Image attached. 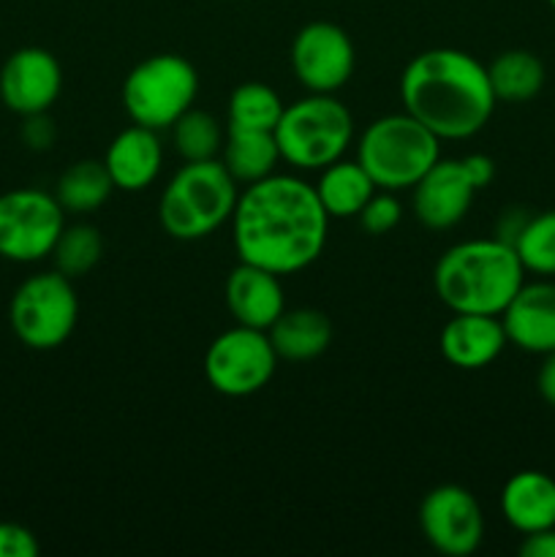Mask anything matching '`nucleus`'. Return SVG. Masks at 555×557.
Masks as SVG:
<instances>
[{"label":"nucleus","instance_id":"1","mask_svg":"<svg viewBox=\"0 0 555 557\" xmlns=\"http://www.w3.org/2000/svg\"><path fill=\"white\" fill-rule=\"evenodd\" d=\"M232 228L239 261L292 275L324 253L330 215L313 185L294 174H270L239 194Z\"/></svg>","mask_w":555,"mask_h":557},{"label":"nucleus","instance_id":"2","mask_svg":"<svg viewBox=\"0 0 555 557\" xmlns=\"http://www.w3.org/2000/svg\"><path fill=\"white\" fill-rule=\"evenodd\" d=\"M403 112L439 139H471L495 109L488 65L460 49L439 47L417 54L400 76Z\"/></svg>","mask_w":555,"mask_h":557},{"label":"nucleus","instance_id":"3","mask_svg":"<svg viewBox=\"0 0 555 557\" xmlns=\"http://www.w3.org/2000/svg\"><path fill=\"white\" fill-rule=\"evenodd\" d=\"M522 283L520 256L498 237L452 245L433 272L435 294L452 313L501 315Z\"/></svg>","mask_w":555,"mask_h":557},{"label":"nucleus","instance_id":"4","mask_svg":"<svg viewBox=\"0 0 555 557\" xmlns=\"http://www.w3.org/2000/svg\"><path fill=\"white\" fill-rule=\"evenodd\" d=\"M237 180L221 161H194L174 172L158 199V221L174 239L194 243L215 234L237 207Z\"/></svg>","mask_w":555,"mask_h":557},{"label":"nucleus","instance_id":"5","mask_svg":"<svg viewBox=\"0 0 555 557\" xmlns=\"http://www.w3.org/2000/svg\"><path fill=\"white\" fill-rule=\"evenodd\" d=\"M441 158V139L408 112L373 120L357 141V161L379 190L414 188Z\"/></svg>","mask_w":555,"mask_h":557},{"label":"nucleus","instance_id":"6","mask_svg":"<svg viewBox=\"0 0 555 557\" xmlns=\"http://www.w3.org/2000/svg\"><path fill=\"white\" fill-rule=\"evenodd\" d=\"M354 139V117L335 92H310L283 107L275 125L281 161L294 169H324L341 161Z\"/></svg>","mask_w":555,"mask_h":557},{"label":"nucleus","instance_id":"7","mask_svg":"<svg viewBox=\"0 0 555 557\" xmlns=\"http://www.w3.org/2000/svg\"><path fill=\"white\" fill-rule=\"evenodd\" d=\"M199 74L183 54H152L136 63L123 82V109L136 125L166 131L194 107Z\"/></svg>","mask_w":555,"mask_h":557},{"label":"nucleus","instance_id":"8","mask_svg":"<svg viewBox=\"0 0 555 557\" xmlns=\"http://www.w3.org/2000/svg\"><path fill=\"white\" fill-rule=\"evenodd\" d=\"M16 341L33 351H52L71 337L79 321V299L71 277L47 270L25 277L9 305Z\"/></svg>","mask_w":555,"mask_h":557},{"label":"nucleus","instance_id":"9","mask_svg":"<svg viewBox=\"0 0 555 557\" xmlns=\"http://www.w3.org/2000/svg\"><path fill=\"white\" fill-rule=\"evenodd\" d=\"M65 228V210L54 194L14 188L0 194V259L36 264L52 253Z\"/></svg>","mask_w":555,"mask_h":557},{"label":"nucleus","instance_id":"10","mask_svg":"<svg viewBox=\"0 0 555 557\" xmlns=\"http://www.w3.org/2000/svg\"><path fill=\"white\" fill-rule=\"evenodd\" d=\"M278 354L264 330L232 326L210 343L205 354V379L218 395L250 397L275 375Z\"/></svg>","mask_w":555,"mask_h":557},{"label":"nucleus","instance_id":"11","mask_svg":"<svg viewBox=\"0 0 555 557\" xmlns=\"http://www.w3.org/2000/svg\"><path fill=\"white\" fill-rule=\"evenodd\" d=\"M419 531L435 553L449 557L473 555L484 539L482 506L471 490L441 484L419 504Z\"/></svg>","mask_w":555,"mask_h":557},{"label":"nucleus","instance_id":"12","mask_svg":"<svg viewBox=\"0 0 555 557\" xmlns=\"http://www.w3.org/2000/svg\"><path fill=\"white\" fill-rule=\"evenodd\" d=\"M292 71L308 92H337L354 74L357 52L335 22L316 20L299 27L292 41Z\"/></svg>","mask_w":555,"mask_h":557},{"label":"nucleus","instance_id":"13","mask_svg":"<svg viewBox=\"0 0 555 557\" xmlns=\"http://www.w3.org/2000/svg\"><path fill=\"white\" fill-rule=\"evenodd\" d=\"M63 90V69L49 49L22 47L0 69V101L20 117L49 112Z\"/></svg>","mask_w":555,"mask_h":557},{"label":"nucleus","instance_id":"14","mask_svg":"<svg viewBox=\"0 0 555 557\" xmlns=\"http://www.w3.org/2000/svg\"><path fill=\"white\" fill-rule=\"evenodd\" d=\"M411 190L417 221L433 232H446L468 215L479 188L473 185L462 158H455V161L439 158Z\"/></svg>","mask_w":555,"mask_h":557},{"label":"nucleus","instance_id":"15","mask_svg":"<svg viewBox=\"0 0 555 557\" xmlns=\"http://www.w3.org/2000/svg\"><path fill=\"white\" fill-rule=\"evenodd\" d=\"M501 321L511 346L539 357L555 351V283H522Z\"/></svg>","mask_w":555,"mask_h":557},{"label":"nucleus","instance_id":"16","mask_svg":"<svg viewBox=\"0 0 555 557\" xmlns=\"http://www.w3.org/2000/svg\"><path fill=\"white\" fill-rule=\"evenodd\" d=\"M223 299H226L229 313L234 315L237 324L264 332L286 310L281 275L264 270V267L248 264V261H239L229 272L226 286H223Z\"/></svg>","mask_w":555,"mask_h":557},{"label":"nucleus","instance_id":"17","mask_svg":"<svg viewBox=\"0 0 555 557\" xmlns=\"http://www.w3.org/2000/svg\"><path fill=\"white\" fill-rule=\"evenodd\" d=\"M506 337L501 315L452 313L441 330V357L460 370H482L504 354Z\"/></svg>","mask_w":555,"mask_h":557},{"label":"nucleus","instance_id":"18","mask_svg":"<svg viewBox=\"0 0 555 557\" xmlns=\"http://www.w3.org/2000/svg\"><path fill=\"white\" fill-rule=\"evenodd\" d=\"M103 166H107L114 188L128 190V194L145 190L147 185L156 183L163 166V147L158 131L136 123L120 131L109 145Z\"/></svg>","mask_w":555,"mask_h":557},{"label":"nucleus","instance_id":"19","mask_svg":"<svg viewBox=\"0 0 555 557\" xmlns=\"http://www.w3.org/2000/svg\"><path fill=\"white\" fill-rule=\"evenodd\" d=\"M501 515L522 536L555 525V479L544 471H517L501 490Z\"/></svg>","mask_w":555,"mask_h":557},{"label":"nucleus","instance_id":"20","mask_svg":"<svg viewBox=\"0 0 555 557\" xmlns=\"http://www.w3.org/2000/svg\"><path fill=\"white\" fill-rule=\"evenodd\" d=\"M267 337L283 362H310L330 348L332 324L321 310L294 308L278 315Z\"/></svg>","mask_w":555,"mask_h":557},{"label":"nucleus","instance_id":"21","mask_svg":"<svg viewBox=\"0 0 555 557\" xmlns=\"http://www.w3.org/2000/svg\"><path fill=\"white\" fill-rule=\"evenodd\" d=\"M278 161H281V150H278L275 131H226L221 163L226 166V172L237 180V185H250L270 177V174H275Z\"/></svg>","mask_w":555,"mask_h":557},{"label":"nucleus","instance_id":"22","mask_svg":"<svg viewBox=\"0 0 555 557\" xmlns=\"http://www.w3.org/2000/svg\"><path fill=\"white\" fill-rule=\"evenodd\" d=\"M313 188L330 218H357L370 196L379 190L359 161H343V158L321 169V177Z\"/></svg>","mask_w":555,"mask_h":557},{"label":"nucleus","instance_id":"23","mask_svg":"<svg viewBox=\"0 0 555 557\" xmlns=\"http://www.w3.org/2000/svg\"><path fill=\"white\" fill-rule=\"evenodd\" d=\"M488 79L495 101L526 103L542 92L547 71L528 49H506L488 65Z\"/></svg>","mask_w":555,"mask_h":557},{"label":"nucleus","instance_id":"24","mask_svg":"<svg viewBox=\"0 0 555 557\" xmlns=\"http://www.w3.org/2000/svg\"><path fill=\"white\" fill-rule=\"evenodd\" d=\"M114 183L109 177L103 161H76L65 169L54 185V199L60 201L65 212L71 215H90L98 207H103L112 196Z\"/></svg>","mask_w":555,"mask_h":557},{"label":"nucleus","instance_id":"25","mask_svg":"<svg viewBox=\"0 0 555 557\" xmlns=\"http://www.w3.org/2000/svg\"><path fill=\"white\" fill-rule=\"evenodd\" d=\"M283 101L264 82H243L229 96V128L275 131Z\"/></svg>","mask_w":555,"mask_h":557},{"label":"nucleus","instance_id":"26","mask_svg":"<svg viewBox=\"0 0 555 557\" xmlns=\"http://www.w3.org/2000/svg\"><path fill=\"white\" fill-rule=\"evenodd\" d=\"M223 139H226V134H223L221 123L210 112H205V109L190 107L172 125L174 150H177V156L185 163L215 161L223 150Z\"/></svg>","mask_w":555,"mask_h":557},{"label":"nucleus","instance_id":"27","mask_svg":"<svg viewBox=\"0 0 555 557\" xmlns=\"http://www.w3.org/2000/svg\"><path fill=\"white\" fill-rule=\"evenodd\" d=\"M54 270L65 277H85L103 256V237L92 223H71L60 232L52 248Z\"/></svg>","mask_w":555,"mask_h":557},{"label":"nucleus","instance_id":"28","mask_svg":"<svg viewBox=\"0 0 555 557\" xmlns=\"http://www.w3.org/2000/svg\"><path fill=\"white\" fill-rule=\"evenodd\" d=\"M515 250L526 272L542 277L555 275V210H544L528 218L520 237L515 239Z\"/></svg>","mask_w":555,"mask_h":557},{"label":"nucleus","instance_id":"29","mask_svg":"<svg viewBox=\"0 0 555 557\" xmlns=\"http://www.w3.org/2000/svg\"><path fill=\"white\" fill-rule=\"evenodd\" d=\"M357 218L362 232L373 234V237H381V234L395 232L397 223H400L403 218V207L400 201L395 199L392 190H381V194L375 190V194L368 199V205L359 210Z\"/></svg>","mask_w":555,"mask_h":557},{"label":"nucleus","instance_id":"30","mask_svg":"<svg viewBox=\"0 0 555 557\" xmlns=\"http://www.w3.org/2000/svg\"><path fill=\"white\" fill-rule=\"evenodd\" d=\"M41 553L36 533L20 522H0V557H36Z\"/></svg>","mask_w":555,"mask_h":557},{"label":"nucleus","instance_id":"31","mask_svg":"<svg viewBox=\"0 0 555 557\" xmlns=\"http://www.w3.org/2000/svg\"><path fill=\"white\" fill-rule=\"evenodd\" d=\"M20 136L30 150L44 152L54 145V139H58V128H54V120L49 117V112H38L22 117Z\"/></svg>","mask_w":555,"mask_h":557},{"label":"nucleus","instance_id":"32","mask_svg":"<svg viewBox=\"0 0 555 557\" xmlns=\"http://www.w3.org/2000/svg\"><path fill=\"white\" fill-rule=\"evenodd\" d=\"M528 218H531V212H526L522 207H509V210L498 218V223H495V232H498L495 237H498L501 243H506L515 248V239L520 237V232H522V226L528 223Z\"/></svg>","mask_w":555,"mask_h":557},{"label":"nucleus","instance_id":"33","mask_svg":"<svg viewBox=\"0 0 555 557\" xmlns=\"http://www.w3.org/2000/svg\"><path fill=\"white\" fill-rule=\"evenodd\" d=\"M522 557H555V525L526 533L520 542Z\"/></svg>","mask_w":555,"mask_h":557},{"label":"nucleus","instance_id":"34","mask_svg":"<svg viewBox=\"0 0 555 557\" xmlns=\"http://www.w3.org/2000/svg\"><path fill=\"white\" fill-rule=\"evenodd\" d=\"M462 163H466L468 174H471L473 185H477L479 190L488 188V185L493 183V177H495V163H493V158L482 156V152H471V156L462 158Z\"/></svg>","mask_w":555,"mask_h":557},{"label":"nucleus","instance_id":"35","mask_svg":"<svg viewBox=\"0 0 555 557\" xmlns=\"http://www.w3.org/2000/svg\"><path fill=\"white\" fill-rule=\"evenodd\" d=\"M536 389H539V395H542V400L547 403V406L555 408V351L544 354L542 364H539Z\"/></svg>","mask_w":555,"mask_h":557},{"label":"nucleus","instance_id":"36","mask_svg":"<svg viewBox=\"0 0 555 557\" xmlns=\"http://www.w3.org/2000/svg\"><path fill=\"white\" fill-rule=\"evenodd\" d=\"M547 3H550V5H553V9H555V0H547Z\"/></svg>","mask_w":555,"mask_h":557}]
</instances>
